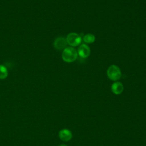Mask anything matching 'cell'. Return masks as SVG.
<instances>
[{"instance_id":"52a82bcc","label":"cell","mask_w":146,"mask_h":146,"mask_svg":"<svg viewBox=\"0 0 146 146\" xmlns=\"http://www.w3.org/2000/svg\"><path fill=\"white\" fill-rule=\"evenodd\" d=\"M123 85L121 82H116L113 83L111 86L112 92L116 95H119L123 91Z\"/></svg>"},{"instance_id":"7a4b0ae2","label":"cell","mask_w":146,"mask_h":146,"mask_svg":"<svg viewBox=\"0 0 146 146\" xmlns=\"http://www.w3.org/2000/svg\"><path fill=\"white\" fill-rule=\"evenodd\" d=\"M107 74L108 78L113 81L119 80L121 76L120 69L115 64H112L108 67L107 71Z\"/></svg>"},{"instance_id":"277c9868","label":"cell","mask_w":146,"mask_h":146,"mask_svg":"<svg viewBox=\"0 0 146 146\" xmlns=\"http://www.w3.org/2000/svg\"><path fill=\"white\" fill-rule=\"evenodd\" d=\"M67 44V42L66 39L62 36L58 37L54 42V47L59 50H62L66 48Z\"/></svg>"},{"instance_id":"9c48e42d","label":"cell","mask_w":146,"mask_h":146,"mask_svg":"<svg viewBox=\"0 0 146 146\" xmlns=\"http://www.w3.org/2000/svg\"><path fill=\"white\" fill-rule=\"evenodd\" d=\"M95 40V36L92 34H87L83 36V40L86 43H92Z\"/></svg>"},{"instance_id":"3957f363","label":"cell","mask_w":146,"mask_h":146,"mask_svg":"<svg viewBox=\"0 0 146 146\" xmlns=\"http://www.w3.org/2000/svg\"><path fill=\"white\" fill-rule=\"evenodd\" d=\"M67 44L69 45L75 47L79 45L82 42L81 36L77 33H69L66 38Z\"/></svg>"},{"instance_id":"8992f818","label":"cell","mask_w":146,"mask_h":146,"mask_svg":"<svg viewBox=\"0 0 146 146\" xmlns=\"http://www.w3.org/2000/svg\"><path fill=\"white\" fill-rule=\"evenodd\" d=\"M59 137L61 140L67 142L71 139L72 135L70 130L67 129H63L59 131Z\"/></svg>"},{"instance_id":"ba28073f","label":"cell","mask_w":146,"mask_h":146,"mask_svg":"<svg viewBox=\"0 0 146 146\" xmlns=\"http://www.w3.org/2000/svg\"><path fill=\"white\" fill-rule=\"evenodd\" d=\"M8 75V71L6 67L1 64L0 65V79H4L7 78Z\"/></svg>"},{"instance_id":"5b68a950","label":"cell","mask_w":146,"mask_h":146,"mask_svg":"<svg viewBox=\"0 0 146 146\" xmlns=\"http://www.w3.org/2000/svg\"><path fill=\"white\" fill-rule=\"evenodd\" d=\"M90 48L86 44H81L78 50V54L83 58H87L90 55Z\"/></svg>"},{"instance_id":"6da1fadb","label":"cell","mask_w":146,"mask_h":146,"mask_svg":"<svg viewBox=\"0 0 146 146\" xmlns=\"http://www.w3.org/2000/svg\"><path fill=\"white\" fill-rule=\"evenodd\" d=\"M78 57V52L75 48L72 47H68L64 48L62 54L63 60L67 63L74 62Z\"/></svg>"},{"instance_id":"30bf717a","label":"cell","mask_w":146,"mask_h":146,"mask_svg":"<svg viewBox=\"0 0 146 146\" xmlns=\"http://www.w3.org/2000/svg\"><path fill=\"white\" fill-rule=\"evenodd\" d=\"M59 146H67V145H66L65 144H61V145H59Z\"/></svg>"}]
</instances>
